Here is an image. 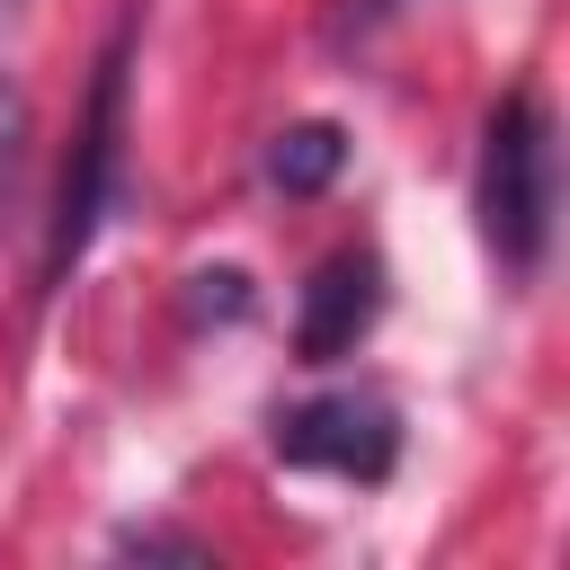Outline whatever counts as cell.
<instances>
[{"mask_svg":"<svg viewBox=\"0 0 570 570\" xmlns=\"http://www.w3.org/2000/svg\"><path fill=\"white\" fill-rule=\"evenodd\" d=\"M0 9H18V0H0Z\"/></svg>","mask_w":570,"mask_h":570,"instance_id":"8","label":"cell"},{"mask_svg":"<svg viewBox=\"0 0 570 570\" xmlns=\"http://www.w3.org/2000/svg\"><path fill=\"white\" fill-rule=\"evenodd\" d=\"M383 303H392L383 258H374L365 240L330 249V258L303 276V294H294V356H303V365H338V356H356V347L374 338Z\"/></svg>","mask_w":570,"mask_h":570,"instance_id":"4","label":"cell"},{"mask_svg":"<svg viewBox=\"0 0 570 570\" xmlns=\"http://www.w3.org/2000/svg\"><path fill=\"white\" fill-rule=\"evenodd\" d=\"M134 36L142 18L125 9L116 36L98 45L89 62V98H80V125H71V160H62V187H53V214H45V294L71 285V267L98 249V232L125 214V116H134Z\"/></svg>","mask_w":570,"mask_h":570,"instance_id":"2","label":"cell"},{"mask_svg":"<svg viewBox=\"0 0 570 570\" xmlns=\"http://www.w3.org/2000/svg\"><path fill=\"white\" fill-rule=\"evenodd\" d=\"M472 214H481V249L499 258V276L534 285L552 258V214H561V125H552L543 89H508L481 116Z\"/></svg>","mask_w":570,"mask_h":570,"instance_id":"1","label":"cell"},{"mask_svg":"<svg viewBox=\"0 0 570 570\" xmlns=\"http://www.w3.org/2000/svg\"><path fill=\"white\" fill-rule=\"evenodd\" d=\"M267 454L285 472H321V481H392L401 472V401L392 392H365V383H338V392H312L294 410L267 419Z\"/></svg>","mask_w":570,"mask_h":570,"instance_id":"3","label":"cell"},{"mask_svg":"<svg viewBox=\"0 0 570 570\" xmlns=\"http://www.w3.org/2000/svg\"><path fill=\"white\" fill-rule=\"evenodd\" d=\"M18 142H27V107H18V89H0V205H9V178H18Z\"/></svg>","mask_w":570,"mask_h":570,"instance_id":"6","label":"cell"},{"mask_svg":"<svg viewBox=\"0 0 570 570\" xmlns=\"http://www.w3.org/2000/svg\"><path fill=\"white\" fill-rule=\"evenodd\" d=\"M392 9H401V0H365V18H392Z\"/></svg>","mask_w":570,"mask_h":570,"instance_id":"7","label":"cell"},{"mask_svg":"<svg viewBox=\"0 0 570 570\" xmlns=\"http://www.w3.org/2000/svg\"><path fill=\"white\" fill-rule=\"evenodd\" d=\"M338 169H347V134L330 116H303L267 142V187L276 196H321V187H338Z\"/></svg>","mask_w":570,"mask_h":570,"instance_id":"5","label":"cell"}]
</instances>
